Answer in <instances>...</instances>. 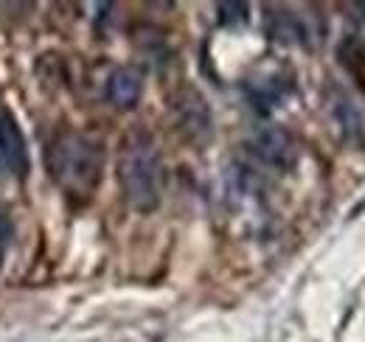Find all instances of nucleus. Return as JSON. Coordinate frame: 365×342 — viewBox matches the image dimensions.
I'll list each match as a JSON object with an SVG mask.
<instances>
[{"label":"nucleus","instance_id":"nucleus-1","mask_svg":"<svg viewBox=\"0 0 365 342\" xmlns=\"http://www.w3.org/2000/svg\"><path fill=\"white\" fill-rule=\"evenodd\" d=\"M46 169L51 180L71 197H91L101 182L104 146L76 129L59 132L46 149Z\"/></svg>","mask_w":365,"mask_h":342},{"label":"nucleus","instance_id":"nucleus-2","mask_svg":"<svg viewBox=\"0 0 365 342\" xmlns=\"http://www.w3.org/2000/svg\"><path fill=\"white\" fill-rule=\"evenodd\" d=\"M163 157L149 132H130L118 152V182L138 214H152L163 200Z\"/></svg>","mask_w":365,"mask_h":342},{"label":"nucleus","instance_id":"nucleus-3","mask_svg":"<svg viewBox=\"0 0 365 342\" xmlns=\"http://www.w3.org/2000/svg\"><path fill=\"white\" fill-rule=\"evenodd\" d=\"M253 155L264 166H273V169L284 171L295 163L298 149H295V140H292V135L287 129L270 124V127L256 132V138H253Z\"/></svg>","mask_w":365,"mask_h":342},{"label":"nucleus","instance_id":"nucleus-4","mask_svg":"<svg viewBox=\"0 0 365 342\" xmlns=\"http://www.w3.org/2000/svg\"><path fill=\"white\" fill-rule=\"evenodd\" d=\"M175 113L180 129L191 140H205L211 135V110L197 90L185 87L175 95Z\"/></svg>","mask_w":365,"mask_h":342},{"label":"nucleus","instance_id":"nucleus-5","mask_svg":"<svg viewBox=\"0 0 365 342\" xmlns=\"http://www.w3.org/2000/svg\"><path fill=\"white\" fill-rule=\"evenodd\" d=\"M0 157L6 169L14 171L17 177L29 174V149L23 129L17 127V118L9 110H0Z\"/></svg>","mask_w":365,"mask_h":342},{"label":"nucleus","instance_id":"nucleus-6","mask_svg":"<svg viewBox=\"0 0 365 342\" xmlns=\"http://www.w3.org/2000/svg\"><path fill=\"white\" fill-rule=\"evenodd\" d=\"M143 93V79L135 68H115L107 76V101L115 110H133L140 101Z\"/></svg>","mask_w":365,"mask_h":342},{"label":"nucleus","instance_id":"nucleus-7","mask_svg":"<svg viewBox=\"0 0 365 342\" xmlns=\"http://www.w3.org/2000/svg\"><path fill=\"white\" fill-rule=\"evenodd\" d=\"M337 56H340V65L360 82L365 85V43L360 37H354V34H349L340 48H337Z\"/></svg>","mask_w":365,"mask_h":342},{"label":"nucleus","instance_id":"nucleus-8","mask_svg":"<svg viewBox=\"0 0 365 342\" xmlns=\"http://www.w3.org/2000/svg\"><path fill=\"white\" fill-rule=\"evenodd\" d=\"M217 11H220V26L233 28L247 23V3H220Z\"/></svg>","mask_w":365,"mask_h":342},{"label":"nucleus","instance_id":"nucleus-9","mask_svg":"<svg viewBox=\"0 0 365 342\" xmlns=\"http://www.w3.org/2000/svg\"><path fill=\"white\" fill-rule=\"evenodd\" d=\"M11 236H14V224H11V216L6 214V208H0V264L6 258V250L11 244Z\"/></svg>","mask_w":365,"mask_h":342},{"label":"nucleus","instance_id":"nucleus-10","mask_svg":"<svg viewBox=\"0 0 365 342\" xmlns=\"http://www.w3.org/2000/svg\"><path fill=\"white\" fill-rule=\"evenodd\" d=\"M354 9H357V11H363V14H360V17H363V20H365V3H357V6H354Z\"/></svg>","mask_w":365,"mask_h":342}]
</instances>
